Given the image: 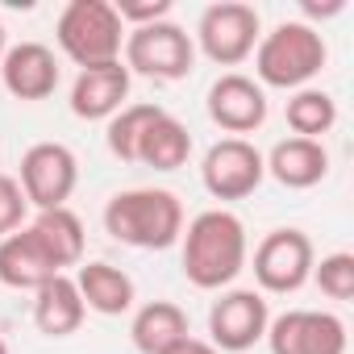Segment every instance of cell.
Segmentation results:
<instances>
[{
	"label": "cell",
	"mask_w": 354,
	"mask_h": 354,
	"mask_svg": "<svg viewBox=\"0 0 354 354\" xmlns=\"http://www.w3.org/2000/svg\"><path fill=\"white\" fill-rule=\"evenodd\" d=\"M180 242H184V275L201 292H225L250 259L246 225L230 209L196 213L188 230L180 234Z\"/></svg>",
	"instance_id": "1"
},
{
	"label": "cell",
	"mask_w": 354,
	"mask_h": 354,
	"mask_svg": "<svg viewBox=\"0 0 354 354\" xmlns=\"http://www.w3.org/2000/svg\"><path fill=\"white\" fill-rule=\"evenodd\" d=\"M104 230L133 250H167L184 234V205L167 188H129L104 205Z\"/></svg>",
	"instance_id": "2"
},
{
	"label": "cell",
	"mask_w": 354,
	"mask_h": 354,
	"mask_svg": "<svg viewBox=\"0 0 354 354\" xmlns=\"http://www.w3.org/2000/svg\"><path fill=\"white\" fill-rule=\"evenodd\" d=\"M325 59H329V46H325L317 26H308V21H279L254 46V84L259 88L300 92V88H308V80L321 75Z\"/></svg>",
	"instance_id": "3"
},
{
	"label": "cell",
	"mask_w": 354,
	"mask_h": 354,
	"mask_svg": "<svg viewBox=\"0 0 354 354\" xmlns=\"http://www.w3.org/2000/svg\"><path fill=\"white\" fill-rule=\"evenodd\" d=\"M59 50L84 71L100 63H117L125 46V26L113 9V0H71L55 21Z\"/></svg>",
	"instance_id": "4"
},
{
	"label": "cell",
	"mask_w": 354,
	"mask_h": 354,
	"mask_svg": "<svg viewBox=\"0 0 354 354\" xmlns=\"http://www.w3.org/2000/svg\"><path fill=\"white\" fill-rule=\"evenodd\" d=\"M121 63L125 71L133 75H150V80H162V84H175L192 75L196 67V42L184 26H175L171 17L167 21H154V26H138V30H125V46H121Z\"/></svg>",
	"instance_id": "5"
},
{
	"label": "cell",
	"mask_w": 354,
	"mask_h": 354,
	"mask_svg": "<svg viewBox=\"0 0 354 354\" xmlns=\"http://www.w3.org/2000/svg\"><path fill=\"white\" fill-rule=\"evenodd\" d=\"M263 38V21L259 9L242 5V0H221L201 13L196 26V46L205 50V59H213L217 67H238L254 55Z\"/></svg>",
	"instance_id": "6"
},
{
	"label": "cell",
	"mask_w": 354,
	"mask_h": 354,
	"mask_svg": "<svg viewBox=\"0 0 354 354\" xmlns=\"http://www.w3.org/2000/svg\"><path fill=\"white\" fill-rule=\"evenodd\" d=\"M17 184H21L30 209H38V213L67 209V201L80 184V158L63 142H34L21 154V180Z\"/></svg>",
	"instance_id": "7"
},
{
	"label": "cell",
	"mask_w": 354,
	"mask_h": 354,
	"mask_svg": "<svg viewBox=\"0 0 354 354\" xmlns=\"http://www.w3.org/2000/svg\"><path fill=\"white\" fill-rule=\"evenodd\" d=\"M267 180L263 150L250 138H221L201 162V184L213 201H246Z\"/></svg>",
	"instance_id": "8"
},
{
	"label": "cell",
	"mask_w": 354,
	"mask_h": 354,
	"mask_svg": "<svg viewBox=\"0 0 354 354\" xmlns=\"http://www.w3.org/2000/svg\"><path fill=\"white\" fill-rule=\"evenodd\" d=\"M271 308L259 288H225L209 308V342L221 354H242L267 337Z\"/></svg>",
	"instance_id": "9"
},
{
	"label": "cell",
	"mask_w": 354,
	"mask_h": 354,
	"mask_svg": "<svg viewBox=\"0 0 354 354\" xmlns=\"http://www.w3.org/2000/svg\"><path fill=\"white\" fill-rule=\"evenodd\" d=\"M313 263H317V250H313L308 234H300V230H275V234H267L254 246L259 292H275V296L300 292L313 279Z\"/></svg>",
	"instance_id": "10"
},
{
	"label": "cell",
	"mask_w": 354,
	"mask_h": 354,
	"mask_svg": "<svg viewBox=\"0 0 354 354\" xmlns=\"http://www.w3.org/2000/svg\"><path fill=\"white\" fill-rule=\"evenodd\" d=\"M271 354H346V321L325 308H288L267 325Z\"/></svg>",
	"instance_id": "11"
},
{
	"label": "cell",
	"mask_w": 354,
	"mask_h": 354,
	"mask_svg": "<svg viewBox=\"0 0 354 354\" xmlns=\"http://www.w3.org/2000/svg\"><path fill=\"white\" fill-rule=\"evenodd\" d=\"M209 117L213 125H221L230 138L254 133L267 121V92L242 75V71H225L213 88H209Z\"/></svg>",
	"instance_id": "12"
},
{
	"label": "cell",
	"mask_w": 354,
	"mask_h": 354,
	"mask_svg": "<svg viewBox=\"0 0 354 354\" xmlns=\"http://www.w3.org/2000/svg\"><path fill=\"white\" fill-rule=\"evenodd\" d=\"M0 84L17 100H46L59 88V59L42 42H17L0 59Z\"/></svg>",
	"instance_id": "13"
},
{
	"label": "cell",
	"mask_w": 354,
	"mask_h": 354,
	"mask_svg": "<svg viewBox=\"0 0 354 354\" xmlns=\"http://www.w3.org/2000/svg\"><path fill=\"white\" fill-rule=\"evenodd\" d=\"M125 100H129V71L121 59L84 67L71 84V113L80 121H109L125 109Z\"/></svg>",
	"instance_id": "14"
},
{
	"label": "cell",
	"mask_w": 354,
	"mask_h": 354,
	"mask_svg": "<svg viewBox=\"0 0 354 354\" xmlns=\"http://www.w3.org/2000/svg\"><path fill=\"white\" fill-rule=\"evenodd\" d=\"M55 275H63V271L50 263L46 246L38 242V234L30 225H21V230H13V234L0 238V283H5V288L38 292Z\"/></svg>",
	"instance_id": "15"
},
{
	"label": "cell",
	"mask_w": 354,
	"mask_h": 354,
	"mask_svg": "<svg viewBox=\"0 0 354 354\" xmlns=\"http://www.w3.org/2000/svg\"><path fill=\"white\" fill-rule=\"evenodd\" d=\"M263 162L271 180H279L292 192L317 188L329 175V150L325 142H313V138H283L271 146V154H263Z\"/></svg>",
	"instance_id": "16"
},
{
	"label": "cell",
	"mask_w": 354,
	"mask_h": 354,
	"mask_svg": "<svg viewBox=\"0 0 354 354\" xmlns=\"http://www.w3.org/2000/svg\"><path fill=\"white\" fill-rule=\"evenodd\" d=\"M75 288H80V300L84 308L100 313V317H121L133 308L138 292H133V279L113 267V263H80V271L71 275Z\"/></svg>",
	"instance_id": "17"
},
{
	"label": "cell",
	"mask_w": 354,
	"mask_h": 354,
	"mask_svg": "<svg viewBox=\"0 0 354 354\" xmlns=\"http://www.w3.org/2000/svg\"><path fill=\"white\" fill-rule=\"evenodd\" d=\"M84 317H88V308H84L80 288H75V279L67 271L55 275V279H46L34 292V325H38V333H46V337H71L84 325Z\"/></svg>",
	"instance_id": "18"
},
{
	"label": "cell",
	"mask_w": 354,
	"mask_h": 354,
	"mask_svg": "<svg viewBox=\"0 0 354 354\" xmlns=\"http://www.w3.org/2000/svg\"><path fill=\"white\" fill-rule=\"evenodd\" d=\"M188 333H192L188 329V313L175 304V300H150L129 321V337H133V346L142 354H162L175 342H184Z\"/></svg>",
	"instance_id": "19"
},
{
	"label": "cell",
	"mask_w": 354,
	"mask_h": 354,
	"mask_svg": "<svg viewBox=\"0 0 354 354\" xmlns=\"http://www.w3.org/2000/svg\"><path fill=\"white\" fill-rule=\"evenodd\" d=\"M192 154V133L180 117H171L167 109L154 117V125L142 133L138 142V162L142 167H154V171H175V167H184Z\"/></svg>",
	"instance_id": "20"
},
{
	"label": "cell",
	"mask_w": 354,
	"mask_h": 354,
	"mask_svg": "<svg viewBox=\"0 0 354 354\" xmlns=\"http://www.w3.org/2000/svg\"><path fill=\"white\" fill-rule=\"evenodd\" d=\"M30 230L38 234V242L46 246V254H50V263H55L59 271L84 263V242H88V234H84V221H80L71 209H46V213H38V217L30 221Z\"/></svg>",
	"instance_id": "21"
},
{
	"label": "cell",
	"mask_w": 354,
	"mask_h": 354,
	"mask_svg": "<svg viewBox=\"0 0 354 354\" xmlns=\"http://www.w3.org/2000/svg\"><path fill=\"white\" fill-rule=\"evenodd\" d=\"M283 117L292 125V138L321 142V133H329L337 125V100L329 92H321V88H300V92H292Z\"/></svg>",
	"instance_id": "22"
},
{
	"label": "cell",
	"mask_w": 354,
	"mask_h": 354,
	"mask_svg": "<svg viewBox=\"0 0 354 354\" xmlns=\"http://www.w3.org/2000/svg\"><path fill=\"white\" fill-rule=\"evenodd\" d=\"M162 113V104H125L117 117H109V150L121 162H138V142L142 133L154 125V117Z\"/></svg>",
	"instance_id": "23"
},
{
	"label": "cell",
	"mask_w": 354,
	"mask_h": 354,
	"mask_svg": "<svg viewBox=\"0 0 354 354\" xmlns=\"http://www.w3.org/2000/svg\"><path fill=\"white\" fill-rule=\"evenodd\" d=\"M313 279L321 288V296L329 300H350L354 296V254L350 250H333L321 263H313Z\"/></svg>",
	"instance_id": "24"
},
{
	"label": "cell",
	"mask_w": 354,
	"mask_h": 354,
	"mask_svg": "<svg viewBox=\"0 0 354 354\" xmlns=\"http://www.w3.org/2000/svg\"><path fill=\"white\" fill-rule=\"evenodd\" d=\"M26 213H30V201L21 192V184L13 175H0V234H13L26 225Z\"/></svg>",
	"instance_id": "25"
},
{
	"label": "cell",
	"mask_w": 354,
	"mask_h": 354,
	"mask_svg": "<svg viewBox=\"0 0 354 354\" xmlns=\"http://www.w3.org/2000/svg\"><path fill=\"white\" fill-rule=\"evenodd\" d=\"M117 17L125 30H138V26H154V21H167L171 17V0H117Z\"/></svg>",
	"instance_id": "26"
},
{
	"label": "cell",
	"mask_w": 354,
	"mask_h": 354,
	"mask_svg": "<svg viewBox=\"0 0 354 354\" xmlns=\"http://www.w3.org/2000/svg\"><path fill=\"white\" fill-rule=\"evenodd\" d=\"M162 354H221V350H217L213 342H205V337H192V333H188L184 342H175V346H171V350H162Z\"/></svg>",
	"instance_id": "27"
},
{
	"label": "cell",
	"mask_w": 354,
	"mask_h": 354,
	"mask_svg": "<svg viewBox=\"0 0 354 354\" xmlns=\"http://www.w3.org/2000/svg\"><path fill=\"white\" fill-rule=\"evenodd\" d=\"M346 5H342V0H329V5H308V0H304V13L308 17H329V13H342Z\"/></svg>",
	"instance_id": "28"
},
{
	"label": "cell",
	"mask_w": 354,
	"mask_h": 354,
	"mask_svg": "<svg viewBox=\"0 0 354 354\" xmlns=\"http://www.w3.org/2000/svg\"><path fill=\"white\" fill-rule=\"evenodd\" d=\"M5 50H9V46H5V26H0V59H5Z\"/></svg>",
	"instance_id": "29"
},
{
	"label": "cell",
	"mask_w": 354,
	"mask_h": 354,
	"mask_svg": "<svg viewBox=\"0 0 354 354\" xmlns=\"http://www.w3.org/2000/svg\"><path fill=\"white\" fill-rule=\"evenodd\" d=\"M0 354H9V346H5V337H0Z\"/></svg>",
	"instance_id": "30"
}]
</instances>
